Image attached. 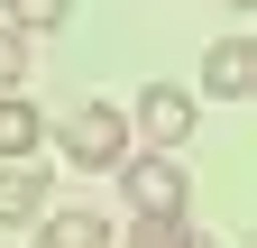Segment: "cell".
<instances>
[{
  "label": "cell",
  "mask_w": 257,
  "mask_h": 248,
  "mask_svg": "<svg viewBox=\"0 0 257 248\" xmlns=\"http://www.w3.org/2000/svg\"><path fill=\"white\" fill-rule=\"evenodd\" d=\"M55 147H64V166H83V175H110L119 157H138V138H128V110H110V101H83V110L55 129Z\"/></svg>",
  "instance_id": "cell-1"
},
{
  "label": "cell",
  "mask_w": 257,
  "mask_h": 248,
  "mask_svg": "<svg viewBox=\"0 0 257 248\" xmlns=\"http://www.w3.org/2000/svg\"><path fill=\"white\" fill-rule=\"evenodd\" d=\"M110 175H119L128 211H156V221H184V202H193V175H184V157H166V147H147V157H119Z\"/></svg>",
  "instance_id": "cell-2"
},
{
  "label": "cell",
  "mask_w": 257,
  "mask_h": 248,
  "mask_svg": "<svg viewBox=\"0 0 257 248\" xmlns=\"http://www.w3.org/2000/svg\"><path fill=\"white\" fill-rule=\"evenodd\" d=\"M128 138H147V147H166V157H184V138H193V92H184V83H147L138 110H128Z\"/></svg>",
  "instance_id": "cell-3"
},
{
  "label": "cell",
  "mask_w": 257,
  "mask_h": 248,
  "mask_svg": "<svg viewBox=\"0 0 257 248\" xmlns=\"http://www.w3.org/2000/svg\"><path fill=\"white\" fill-rule=\"evenodd\" d=\"M202 92H211V101H248V92H257V46L248 37L202 46Z\"/></svg>",
  "instance_id": "cell-4"
},
{
  "label": "cell",
  "mask_w": 257,
  "mask_h": 248,
  "mask_svg": "<svg viewBox=\"0 0 257 248\" xmlns=\"http://www.w3.org/2000/svg\"><path fill=\"white\" fill-rule=\"evenodd\" d=\"M37 248H110V211L46 202V211H37Z\"/></svg>",
  "instance_id": "cell-5"
},
{
  "label": "cell",
  "mask_w": 257,
  "mask_h": 248,
  "mask_svg": "<svg viewBox=\"0 0 257 248\" xmlns=\"http://www.w3.org/2000/svg\"><path fill=\"white\" fill-rule=\"evenodd\" d=\"M46 202H55V193H46V166H37V157H28V166H0V230H28Z\"/></svg>",
  "instance_id": "cell-6"
},
{
  "label": "cell",
  "mask_w": 257,
  "mask_h": 248,
  "mask_svg": "<svg viewBox=\"0 0 257 248\" xmlns=\"http://www.w3.org/2000/svg\"><path fill=\"white\" fill-rule=\"evenodd\" d=\"M37 138H46V119L28 92H0V166H28L37 157Z\"/></svg>",
  "instance_id": "cell-7"
},
{
  "label": "cell",
  "mask_w": 257,
  "mask_h": 248,
  "mask_svg": "<svg viewBox=\"0 0 257 248\" xmlns=\"http://www.w3.org/2000/svg\"><path fill=\"white\" fill-rule=\"evenodd\" d=\"M0 19H10V28H28V37H46V28H64V19H74V0H0Z\"/></svg>",
  "instance_id": "cell-8"
},
{
  "label": "cell",
  "mask_w": 257,
  "mask_h": 248,
  "mask_svg": "<svg viewBox=\"0 0 257 248\" xmlns=\"http://www.w3.org/2000/svg\"><path fill=\"white\" fill-rule=\"evenodd\" d=\"M28 55H37V37L0 19V92H19V83H28Z\"/></svg>",
  "instance_id": "cell-9"
},
{
  "label": "cell",
  "mask_w": 257,
  "mask_h": 248,
  "mask_svg": "<svg viewBox=\"0 0 257 248\" xmlns=\"http://www.w3.org/2000/svg\"><path fill=\"white\" fill-rule=\"evenodd\" d=\"M119 248H184V221H156V211H138Z\"/></svg>",
  "instance_id": "cell-10"
},
{
  "label": "cell",
  "mask_w": 257,
  "mask_h": 248,
  "mask_svg": "<svg viewBox=\"0 0 257 248\" xmlns=\"http://www.w3.org/2000/svg\"><path fill=\"white\" fill-rule=\"evenodd\" d=\"M184 248H220V239H202V230H184Z\"/></svg>",
  "instance_id": "cell-11"
},
{
  "label": "cell",
  "mask_w": 257,
  "mask_h": 248,
  "mask_svg": "<svg viewBox=\"0 0 257 248\" xmlns=\"http://www.w3.org/2000/svg\"><path fill=\"white\" fill-rule=\"evenodd\" d=\"M230 10H257V0H230Z\"/></svg>",
  "instance_id": "cell-12"
}]
</instances>
